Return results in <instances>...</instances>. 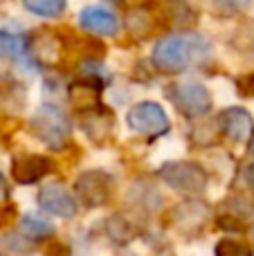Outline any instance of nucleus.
<instances>
[{"label": "nucleus", "mask_w": 254, "mask_h": 256, "mask_svg": "<svg viewBox=\"0 0 254 256\" xmlns=\"http://www.w3.org/2000/svg\"><path fill=\"white\" fill-rule=\"evenodd\" d=\"M30 130L48 148L61 150L72 140V120L54 104H40L30 120Z\"/></svg>", "instance_id": "f257e3e1"}, {"label": "nucleus", "mask_w": 254, "mask_h": 256, "mask_svg": "<svg viewBox=\"0 0 254 256\" xmlns=\"http://www.w3.org/2000/svg\"><path fill=\"white\" fill-rule=\"evenodd\" d=\"M158 178L178 194L198 196L210 184V173L205 166L192 160H171L158 168Z\"/></svg>", "instance_id": "f03ea898"}, {"label": "nucleus", "mask_w": 254, "mask_h": 256, "mask_svg": "<svg viewBox=\"0 0 254 256\" xmlns=\"http://www.w3.org/2000/svg\"><path fill=\"white\" fill-rule=\"evenodd\" d=\"M194 52H196V38L174 34L164 36L153 45L151 61L156 66V70L164 72V74H176V72H182L192 63Z\"/></svg>", "instance_id": "7ed1b4c3"}, {"label": "nucleus", "mask_w": 254, "mask_h": 256, "mask_svg": "<svg viewBox=\"0 0 254 256\" xmlns=\"http://www.w3.org/2000/svg\"><path fill=\"white\" fill-rule=\"evenodd\" d=\"M166 97L169 102L178 108L180 115L189 117V120H198L205 117L212 110L214 102H212L210 90L202 84L196 81H182V84H171L166 88Z\"/></svg>", "instance_id": "20e7f679"}, {"label": "nucleus", "mask_w": 254, "mask_h": 256, "mask_svg": "<svg viewBox=\"0 0 254 256\" xmlns=\"http://www.w3.org/2000/svg\"><path fill=\"white\" fill-rule=\"evenodd\" d=\"M74 198L86 209H99L112 198V178L102 168L84 171L74 180Z\"/></svg>", "instance_id": "39448f33"}, {"label": "nucleus", "mask_w": 254, "mask_h": 256, "mask_svg": "<svg viewBox=\"0 0 254 256\" xmlns=\"http://www.w3.org/2000/svg\"><path fill=\"white\" fill-rule=\"evenodd\" d=\"M126 124L130 126V130L140 132V135L146 137H158L164 135L171 128L169 115L166 110L156 102H140L126 115Z\"/></svg>", "instance_id": "423d86ee"}, {"label": "nucleus", "mask_w": 254, "mask_h": 256, "mask_svg": "<svg viewBox=\"0 0 254 256\" xmlns=\"http://www.w3.org/2000/svg\"><path fill=\"white\" fill-rule=\"evenodd\" d=\"M30 56L34 58L38 66L43 68H56L58 63L63 61L68 52L66 38L58 36V32L50 30V27H43V30L34 32V36L30 38V48H27Z\"/></svg>", "instance_id": "0eeeda50"}, {"label": "nucleus", "mask_w": 254, "mask_h": 256, "mask_svg": "<svg viewBox=\"0 0 254 256\" xmlns=\"http://www.w3.org/2000/svg\"><path fill=\"white\" fill-rule=\"evenodd\" d=\"M38 207L43 212L58 218H74L76 216V198L66 184L61 182H48L38 191Z\"/></svg>", "instance_id": "6e6552de"}, {"label": "nucleus", "mask_w": 254, "mask_h": 256, "mask_svg": "<svg viewBox=\"0 0 254 256\" xmlns=\"http://www.w3.org/2000/svg\"><path fill=\"white\" fill-rule=\"evenodd\" d=\"M216 124H218L220 135L228 142H232V144H246L248 142L250 144V137L254 132V120L246 108H238V106L225 108L218 115Z\"/></svg>", "instance_id": "1a4fd4ad"}, {"label": "nucleus", "mask_w": 254, "mask_h": 256, "mask_svg": "<svg viewBox=\"0 0 254 256\" xmlns=\"http://www.w3.org/2000/svg\"><path fill=\"white\" fill-rule=\"evenodd\" d=\"M52 171H54V162L48 155L27 153L20 155V158H14L12 162V178L18 184H36Z\"/></svg>", "instance_id": "9d476101"}, {"label": "nucleus", "mask_w": 254, "mask_h": 256, "mask_svg": "<svg viewBox=\"0 0 254 256\" xmlns=\"http://www.w3.org/2000/svg\"><path fill=\"white\" fill-rule=\"evenodd\" d=\"M79 25L88 34L97 36H115L120 32V18L104 4H86L79 12Z\"/></svg>", "instance_id": "9b49d317"}, {"label": "nucleus", "mask_w": 254, "mask_h": 256, "mask_svg": "<svg viewBox=\"0 0 254 256\" xmlns=\"http://www.w3.org/2000/svg\"><path fill=\"white\" fill-rule=\"evenodd\" d=\"M112 124H115V115L112 110H108L106 106H97L88 112H81L79 117V126L86 132L90 142L94 144H104V142L110 137Z\"/></svg>", "instance_id": "f8f14e48"}, {"label": "nucleus", "mask_w": 254, "mask_h": 256, "mask_svg": "<svg viewBox=\"0 0 254 256\" xmlns=\"http://www.w3.org/2000/svg\"><path fill=\"white\" fill-rule=\"evenodd\" d=\"M102 88H104V84L102 81H97L94 76L74 81V84L70 86V104H72V108H76L79 115H81V112H88V110H92V108L102 106V104H99Z\"/></svg>", "instance_id": "ddd939ff"}, {"label": "nucleus", "mask_w": 254, "mask_h": 256, "mask_svg": "<svg viewBox=\"0 0 254 256\" xmlns=\"http://www.w3.org/2000/svg\"><path fill=\"white\" fill-rule=\"evenodd\" d=\"M124 27L133 38H146L156 27V16L151 14V9L142 7V4L128 7L124 14Z\"/></svg>", "instance_id": "4468645a"}, {"label": "nucleus", "mask_w": 254, "mask_h": 256, "mask_svg": "<svg viewBox=\"0 0 254 256\" xmlns=\"http://www.w3.org/2000/svg\"><path fill=\"white\" fill-rule=\"evenodd\" d=\"M27 104V92L22 84L14 79H0V108L7 112H20Z\"/></svg>", "instance_id": "2eb2a0df"}, {"label": "nucleus", "mask_w": 254, "mask_h": 256, "mask_svg": "<svg viewBox=\"0 0 254 256\" xmlns=\"http://www.w3.org/2000/svg\"><path fill=\"white\" fill-rule=\"evenodd\" d=\"M18 225H20V236H25L30 243H38V240H48L54 236V227L52 222L43 220V218H36L32 216V214H25V216L18 220Z\"/></svg>", "instance_id": "dca6fc26"}, {"label": "nucleus", "mask_w": 254, "mask_h": 256, "mask_svg": "<svg viewBox=\"0 0 254 256\" xmlns=\"http://www.w3.org/2000/svg\"><path fill=\"white\" fill-rule=\"evenodd\" d=\"M106 234L112 243L126 245L138 236V232H135V227L130 225V220H126V216H122V214H112V216L106 220Z\"/></svg>", "instance_id": "f3484780"}, {"label": "nucleus", "mask_w": 254, "mask_h": 256, "mask_svg": "<svg viewBox=\"0 0 254 256\" xmlns=\"http://www.w3.org/2000/svg\"><path fill=\"white\" fill-rule=\"evenodd\" d=\"M214 256H254V245L238 236H223L214 245Z\"/></svg>", "instance_id": "a211bd4d"}, {"label": "nucleus", "mask_w": 254, "mask_h": 256, "mask_svg": "<svg viewBox=\"0 0 254 256\" xmlns=\"http://www.w3.org/2000/svg\"><path fill=\"white\" fill-rule=\"evenodd\" d=\"M72 40H74V48L81 56L90 58V61H97V58H104L106 54V43L99 40L97 36H76L72 34Z\"/></svg>", "instance_id": "6ab92c4d"}, {"label": "nucleus", "mask_w": 254, "mask_h": 256, "mask_svg": "<svg viewBox=\"0 0 254 256\" xmlns=\"http://www.w3.org/2000/svg\"><path fill=\"white\" fill-rule=\"evenodd\" d=\"M22 7L34 16H43V18H56L66 12V2L63 0H25Z\"/></svg>", "instance_id": "aec40b11"}, {"label": "nucleus", "mask_w": 254, "mask_h": 256, "mask_svg": "<svg viewBox=\"0 0 254 256\" xmlns=\"http://www.w3.org/2000/svg\"><path fill=\"white\" fill-rule=\"evenodd\" d=\"M236 84V92L241 97H248V99H254V72H243L234 79Z\"/></svg>", "instance_id": "412c9836"}, {"label": "nucleus", "mask_w": 254, "mask_h": 256, "mask_svg": "<svg viewBox=\"0 0 254 256\" xmlns=\"http://www.w3.org/2000/svg\"><path fill=\"white\" fill-rule=\"evenodd\" d=\"M18 220V207L14 202L0 204V230H7Z\"/></svg>", "instance_id": "4be33fe9"}, {"label": "nucleus", "mask_w": 254, "mask_h": 256, "mask_svg": "<svg viewBox=\"0 0 254 256\" xmlns=\"http://www.w3.org/2000/svg\"><path fill=\"white\" fill-rule=\"evenodd\" d=\"M241 180H246L248 189H250L252 196H254V162H250V164H248V166L241 171Z\"/></svg>", "instance_id": "5701e85b"}, {"label": "nucleus", "mask_w": 254, "mask_h": 256, "mask_svg": "<svg viewBox=\"0 0 254 256\" xmlns=\"http://www.w3.org/2000/svg\"><path fill=\"white\" fill-rule=\"evenodd\" d=\"M4 191V178H2V173H0V194Z\"/></svg>", "instance_id": "b1692460"}, {"label": "nucleus", "mask_w": 254, "mask_h": 256, "mask_svg": "<svg viewBox=\"0 0 254 256\" xmlns=\"http://www.w3.org/2000/svg\"><path fill=\"white\" fill-rule=\"evenodd\" d=\"M250 150L254 153V132H252V137H250Z\"/></svg>", "instance_id": "393cba45"}, {"label": "nucleus", "mask_w": 254, "mask_h": 256, "mask_svg": "<svg viewBox=\"0 0 254 256\" xmlns=\"http://www.w3.org/2000/svg\"><path fill=\"white\" fill-rule=\"evenodd\" d=\"M4 56V48H2V40H0V58Z\"/></svg>", "instance_id": "a878e982"}, {"label": "nucleus", "mask_w": 254, "mask_h": 256, "mask_svg": "<svg viewBox=\"0 0 254 256\" xmlns=\"http://www.w3.org/2000/svg\"><path fill=\"white\" fill-rule=\"evenodd\" d=\"M0 256H2V254H0Z\"/></svg>", "instance_id": "bb28decb"}]
</instances>
